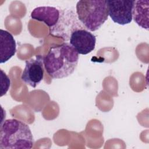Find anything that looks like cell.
I'll list each match as a JSON object with an SVG mask.
<instances>
[{
    "mask_svg": "<svg viewBox=\"0 0 149 149\" xmlns=\"http://www.w3.org/2000/svg\"><path fill=\"white\" fill-rule=\"evenodd\" d=\"M79 62V54L69 43L50 48L44 58V69L52 79H62L72 74Z\"/></svg>",
    "mask_w": 149,
    "mask_h": 149,
    "instance_id": "cell-1",
    "label": "cell"
},
{
    "mask_svg": "<svg viewBox=\"0 0 149 149\" xmlns=\"http://www.w3.org/2000/svg\"><path fill=\"white\" fill-rule=\"evenodd\" d=\"M34 144L29 126L16 119L5 120L0 129V148L30 149Z\"/></svg>",
    "mask_w": 149,
    "mask_h": 149,
    "instance_id": "cell-2",
    "label": "cell"
},
{
    "mask_svg": "<svg viewBox=\"0 0 149 149\" xmlns=\"http://www.w3.org/2000/svg\"><path fill=\"white\" fill-rule=\"evenodd\" d=\"M76 8L79 20L91 31L99 29L109 16L104 0H81L77 2Z\"/></svg>",
    "mask_w": 149,
    "mask_h": 149,
    "instance_id": "cell-3",
    "label": "cell"
},
{
    "mask_svg": "<svg viewBox=\"0 0 149 149\" xmlns=\"http://www.w3.org/2000/svg\"><path fill=\"white\" fill-rule=\"evenodd\" d=\"M134 1H107L108 15L113 22L125 25L132 21Z\"/></svg>",
    "mask_w": 149,
    "mask_h": 149,
    "instance_id": "cell-4",
    "label": "cell"
},
{
    "mask_svg": "<svg viewBox=\"0 0 149 149\" xmlns=\"http://www.w3.org/2000/svg\"><path fill=\"white\" fill-rule=\"evenodd\" d=\"M42 55H37L26 61V66L22 72L21 79L26 84L36 87L44 77V64Z\"/></svg>",
    "mask_w": 149,
    "mask_h": 149,
    "instance_id": "cell-5",
    "label": "cell"
},
{
    "mask_svg": "<svg viewBox=\"0 0 149 149\" xmlns=\"http://www.w3.org/2000/svg\"><path fill=\"white\" fill-rule=\"evenodd\" d=\"M95 42V36L87 30L76 29L71 33L69 44L79 54L86 55L92 52Z\"/></svg>",
    "mask_w": 149,
    "mask_h": 149,
    "instance_id": "cell-6",
    "label": "cell"
},
{
    "mask_svg": "<svg viewBox=\"0 0 149 149\" xmlns=\"http://www.w3.org/2000/svg\"><path fill=\"white\" fill-rule=\"evenodd\" d=\"M31 17L32 19L44 23L51 28L58 23L60 12L57 8L53 6H38L33 10Z\"/></svg>",
    "mask_w": 149,
    "mask_h": 149,
    "instance_id": "cell-7",
    "label": "cell"
},
{
    "mask_svg": "<svg viewBox=\"0 0 149 149\" xmlns=\"http://www.w3.org/2000/svg\"><path fill=\"white\" fill-rule=\"evenodd\" d=\"M1 54L0 63H3L9 61L16 52V44L13 36L8 31L1 29Z\"/></svg>",
    "mask_w": 149,
    "mask_h": 149,
    "instance_id": "cell-8",
    "label": "cell"
},
{
    "mask_svg": "<svg viewBox=\"0 0 149 149\" xmlns=\"http://www.w3.org/2000/svg\"><path fill=\"white\" fill-rule=\"evenodd\" d=\"M148 1H134L132 12L134 22L147 30H148Z\"/></svg>",
    "mask_w": 149,
    "mask_h": 149,
    "instance_id": "cell-9",
    "label": "cell"
}]
</instances>
